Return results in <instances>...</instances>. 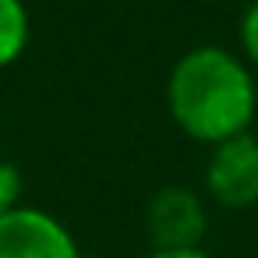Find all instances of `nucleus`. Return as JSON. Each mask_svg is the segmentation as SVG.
I'll return each mask as SVG.
<instances>
[{
  "label": "nucleus",
  "mask_w": 258,
  "mask_h": 258,
  "mask_svg": "<svg viewBox=\"0 0 258 258\" xmlns=\"http://www.w3.org/2000/svg\"><path fill=\"white\" fill-rule=\"evenodd\" d=\"M240 50L258 68V0L244 11V18H240Z\"/></svg>",
  "instance_id": "obj_7"
},
{
  "label": "nucleus",
  "mask_w": 258,
  "mask_h": 258,
  "mask_svg": "<svg viewBox=\"0 0 258 258\" xmlns=\"http://www.w3.org/2000/svg\"><path fill=\"white\" fill-rule=\"evenodd\" d=\"M22 187H25V184H22V170H18L15 163H4V159H0V219L18 209Z\"/></svg>",
  "instance_id": "obj_6"
},
{
  "label": "nucleus",
  "mask_w": 258,
  "mask_h": 258,
  "mask_svg": "<svg viewBox=\"0 0 258 258\" xmlns=\"http://www.w3.org/2000/svg\"><path fill=\"white\" fill-rule=\"evenodd\" d=\"M166 110L187 138L219 145L247 135L258 110V89L237 53L223 46H195L166 78Z\"/></svg>",
  "instance_id": "obj_1"
},
{
  "label": "nucleus",
  "mask_w": 258,
  "mask_h": 258,
  "mask_svg": "<svg viewBox=\"0 0 258 258\" xmlns=\"http://www.w3.org/2000/svg\"><path fill=\"white\" fill-rule=\"evenodd\" d=\"M145 230L152 240V251H184V247H202L209 216L205 202L191 187H163L149 198L145 209Z\"/></svg>",
  "instance_id": "obj_2"
},
{
  "label": "nucleus",
  "mask_w": 258,
  "mask_h": 258,
  "mask_svg": "<svg viewBox=\"0 0 258 258\" xmlns=\"http://www.w3.org/2000/svg\"><path fill=\"white\" fill-rule=\"evenodd\" d=\"M205 191L223 209H251L258 202V138L251 131L212 145Z\"/></svg>",
  "instance_id": "obj_3"
},
{
  "label": "nucleus",
  "mask_w": 258,
  "mask_h": 258,
  "mask_svg": "<svg viewBox=\"0 0 258 258\" xmlns=\"http://www.w3.org/2000/svg\"><path fill=\"white\" fill-rule=\"evenodd\" d=\"M29 46V8L25 0H0V68L15 64Z\"/></svg>",
  "instance_id": "obj_5"
},
{
  "label": "nucleus",
  "mask_w": 258,
  "mask_h": 258,
  "mask_svg": "<svg viewBox=\"0 0 258 258\" xmlns=\"http://www.w3.org/2000/svg\"><path fill=\"white\" fill-rule=\"evenodd\" d=\"M149 258H212L205 247H184V251H152Z\"/></svg>",
  "instance_id": "obj_8"
},
{
  "label": "nucleus",
  "mask_w": 258,
  "mask_h": 258,
  "mask_svg": "<svg viewBox=\"0 0 258 258\" xmlns=\"http://www.w3.org/2000/svg\"><path fill=\"white\" fill-rule=\"evenodd\" d=\"M92 258H106V254H92Z\"/></svg>",
  "instance_id": "obj_9"
},
{
  "label": "nucleus",
  "mask_w": 258,
  "mask_h": 258,
  "mask_svg": "<svg viewBox=\"0 0 258 258\" xmlns=\"http://www.w3.org/2000/svg\"><path fill=\"white\" fill-rule=\"evenodd\" d=\"M0 258H82V251L60 219L18 205L0 219Z\"/></svg>",
  "instance_id": "obj_4"
}]
</instances>
